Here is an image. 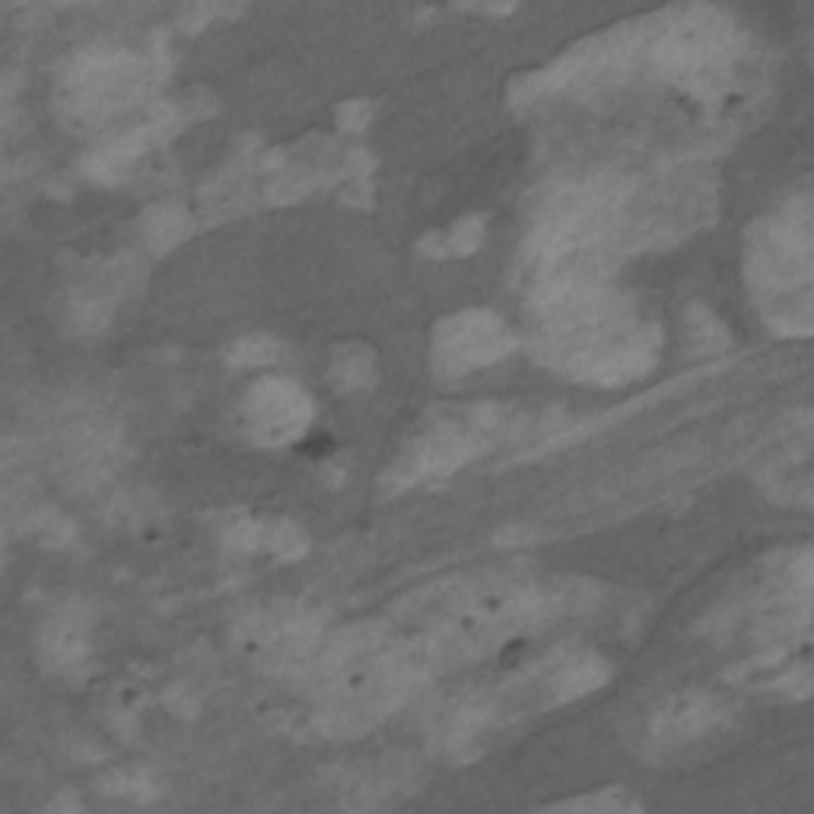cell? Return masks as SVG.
Instances as JSON below:
<instances>
[{
	"instance_id": "cell-6",
	"label": "cell",
	"mask_w": 814,
	"mask_h": 814,
	"mask_svg": "<svg viewBox=\"0 0 814 814\" xmlns=\"http://www.w3.org/2000/svg\"><path fill=\"white\" fill-rule=\"evenodd\" d=\"M147 245L153 249V252H169L172 245H179L185 236H188V217L179 210V207H172V204H160V207H153L150 214H147Z\"/></svg>"
},
{
	"instance_id": "cell-4",
	"label": "cell",
	"mask_w": 814,
	"mask_h": 814,
	"mask_svg": "<svg viewBox=\"0 0 814 814\" xmlns=\"http://www.w3.org/2000/svg\"><path fill=\"white\" fill-rule=\"evenodd\" d=\"M605 678H608V665H605L601 658H595V655L576 658V662L563 665L560 675H557L554 681L557 700H576V697H583L588 690L605 685Z\"/></svg>"
},
{
	"instance_id": "cell-5",
	"label": "cell",
	"mask_w": 814,
	"mask_h": 814,
	"mask_svg": "<svg viewBox=\"0 0 814 814\" xmlns=\"http://www.w3.org/2000/svg\"><path fill=\"white\" fill-rule=\"evenodd\" d=\"M716 722V703L700 697V693H690V697H681L665 719H662V729H668L672 735L685 738V735H697L703 732L707 725Z\"/></svg>"
},
{
	"instance_id": "cell-10",
	"label": "cell",
	"mask_w": 814,
	"mask_h": 814,
	"mask_svg": "<svg viewBox=\"0 0 814 814\" xmlns=\"http://www.w3.org/2000/svg\"><path fill=\"white\" fill-rule=\"evenodd\" d=\"M261 544H267L274 554L287 557V560H294V557L306 554V548H309V541L302 538V531L290 525V521H274V525H264V541Z\"/></svg>"
},
{
	"instance_id": "cell-2",
	"label": "cell",
	"mask_w": 814,
	"mask_h": 814,
	"mask_svg": "<svg viewBox=\"0 0 814 814\" xmlns=\"http://www.w3.org/2000/svg\"><path fill=\"white\" fill-rule=\"evenodd\" d=\"M242 414L261 446H287L312 421V401L287 379H261L245 394Z\"/></svg>"
},
{
	"instance_id": "cell-9",
	"label": "cell",
	"mask_w": 814,
	"mask_h": 814,
	"mask_svg": "<svg viewBox=\"0 0 814 814\" xmlns=\"http://www.w3.org/2000/svg\"><path fill=\"white\" fill-rule=\"evenodd\" d=\"M277 357H280V344L271 334H249L229 354L236 366H261V363H271Z\"/></svg>"
},
{
	"instance_id": "cell-13",
	"label": "cell",
	"mask_w": 814,
	"mask_h": 814,
	"mask_svg": "<svg viewBox=\"0 0 814 814\" xmlns=\"http://www.w3.org/2000/svg\"><path fill=\"white\" fill-rule=\"evenodd\" d=\"M369 115H372V108H369V102H347L341 112H337V118H341V128L347 130H359L366 122H369Z\"/></svg>"
},
{
	"instance_id": "cell-8",
	"label": "cell",
	"mask_w": 814,
	"mask_h": 814,
	"mask_svg": "<svg viewBox=\"0 0 814 814\" xmlns=\"http://www.w3.org/2000/svg\"><path fill=\"white\" fill-rule=\"evenodd\" d=\"M331 372H334L337 389L344 391L366 389V386L372 382V357H369L366 351H359V347H347V351H341V354L334 357Z\"/></svg>"
},
{
	"instance_id": "cell-11",
	"label": "cell",
	"mask_w": 814,
	"mask_h": 814,
	"mask_svg": "<svg viewBox=\"0 0 814 814\" xmlns=\"http://www.w3.org/2000/svg\"><path fill=\"white\" fill-rule=\"evenodd\" d=\"M481 239H484V217H468L446 236V245L456 255H471L481 245Z\"/></svg>"
},
{
	"instance_id": "cell-3",
	"label": "cell",
	"mask_w": 814,
	"mask_h": 814,
	"mask_svg": "<svg viewBox=\"0 0 814 814\" xmlns=\"http://www.w3.org/2000/svg\"><path fill=\"white\" fill-rule=\"evenodd\" d=\"M513 351L509 331L490 312H461L443 322L433 341V357L443 372H465Z\"/></svg>"
},
{
	"instance_id": "cell-1",
	"label": "cell",
	"mask_w": 814,
	"mask_h": 814,
	"mask_svg": "<svg viewBox=\"0 0 814 814\" xmlns=\"http://www.w3.org/2000/svg\"><path fill=\"white\" fill-rule=\"evenodd\" d=\"M147 65L125 51L83 55L65 83V105L77 118H108L147 90Z\"/></svg>"
},
{
	"instance_id": "cell-7",
	"label": "cell",
	"mask_w": 814,
	"mask_h": 814,
	"mask_svg": "<svg viewBox=\"0 0 814 814\" xmlns=\"http://www.w3.org/2000/svg\"><path fill=\"white\" fill-rule=\"evenodd\" d=\"M45 655L58 665V668H67V665H80L83 655H87V637L77 623H58L45 633Z\"/></svg>"
},
{
	"instance_id": "cell-12",
	"label": "cell",
	"mask_w": 814,
	"mask_h": 814,
	"mask_svg": "<svg viewBox=\"0 0 814 814\" xmlns=\"http://www.w3.org/2000/svg\"><path fill=\"white\" fill-rule=\"evenodd\" d=\"M33 531L45 541V544H67L70 535H73V525H70L65 516H58V513H42V516L35 519Z\"/></svg>"
}]
</instances>
